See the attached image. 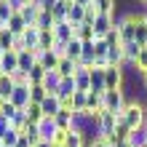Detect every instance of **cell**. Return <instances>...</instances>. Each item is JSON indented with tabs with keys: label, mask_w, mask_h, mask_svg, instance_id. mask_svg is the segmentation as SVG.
Returning a JSON list of instances; mask_svg holds the SVG:
<instances>
[{
	"label": "cell",
	"mask_w": 147,
	"mask_h": 147,
	"mask_svg": "<svg viewBox=\"0 0 147 147\" xmlns=\"http://www.w3.org/2000/svg\"><path fill=\"white\" fill-rule=\"evenodd\" d=\"M120 120H123L131 131H134V128H144V123H147V107H144V102L142 99H128L123 112H120Z\"/></svg>",
	"instance_id": "6da1fadb"
},
{
	"label": "cell",
	"mask_w": 147,
	"mask_h": 147,
	"mask_svg": "<svg viewBox=\"0 0 147 147\" xmlns=\"http://www.w3.org/2000/svg\"><path fill=\"white\" fill-rule=\"evenodd\" d=\"M126 102H128L126 88H118V91H105V96H102V105H105V110H107V112H112V115H118V118H120V112H123Z\"/></svg>",
	"instance_id": "7a4b0ae2"
},
{
	"label": "cell",
	"mask_w": 147,
	"mask_h": 147,
	"mask_svg": "<svg viewBox=\"0 0 147 147\" xmlns=\"http://www.w3.org/2000/svg\"><path fill=\"white\" fill-rule=\"evenodd\" d=\"M126 88V67H107L105 70V91Z\"/></svg>",
	"instance_id": "3957f363"
},
{
	"label": "cell",
	"mask_w": 147,
	"mask_h": 147,
	"mask_svg": "<svg viewBox=\"0 0 147 147\" xmlns=\"http://www.w3.org/2000/svg\"><path fill=\"white\" fill-rule=\"evenodd\" d=\"M115 123H118V115H112V112L102 110L96 115V136H105V139H110L112 131H115Z\"/></svg>",
	"instance_id": "277c9868"
},
{
	"label": "cell",
	"mask_w": 147,
	"mask_h": 147,
	"mask_svg": "<svg viewBox=\"0 0 147 147\" xmlns=\"http://www.w3.org/2000/svg\"><path fill=\"white\" fill-rule=\"evenodd\" d=\"M40 110H43V118H56L59 112H62V99H59L56 94H48V96L40 102Z\"/></svg>",
	"instance_id": "5b68a950"
},
{
	"label": "cell",
	"mask_w": 147,
	"mask_h": 147,
	"mask_svg": "<svg viewBox=\"0 0 147 147\" xmlns=\"http://www.w3.org/2000/svg\"><path fill=\"white\" fill-rule=\"evenodd\" d=\"M112 27H115V16H105V13H99V16H96V22H94V40H96V38H105Z\"/></svg>",
	"instance_id": "8992f818"
},
{
	"label": "cell",
	"mask_w": 147,
	"mask_h": 147,
	"mask_svg": "<svg viewBox=\"0 0 147 147\" xmlns=\"http://www.w3.org/2000/svg\"><path fill=\"white\" fill-rule=\"evenodd\" d=\"M16 70H19V54H16V51H5L3 59H0V72L11 78Z\"/></svg>",
	"instance_id": "52a82bcc"
},
{
	"label": "cell",
	"mask_w": 147,
	"mask_h": 147,
	"mask_svg": "<svg viewBox=\"0 0 147 147\" xmlns=\"http://www.w3.org/2000/svg\"><path fill=\"white\" fill-rule=\"evenodd\" d=\"M8 102H11L16 110H27V105H30V86H16Z\"/></svg>",
	"instance_id": "ba28073f"
},
{
	"label": "cell",
	"mask_w": 147,
	"mask_h": 147,
	"mask_svg": "<svg viewBox=\"0 0 147 147\" xmlns=\"http://www.w3.org/2000/svg\"><path fill=\"white\" fill-rule=\"evenodd\" d=\"M54 38H56V43H70L75 38V27L70 22H56L54 24Z\"/></svg>",
	"instance_id": "9c48e42d"
},
{
	"label": "cell",
	"mask_w": 147,
	"mask_h": 147,
	"mask_svg": "<svg viewBox=\"0 0 147 147\" xmlns=\"http://www.w3.org/2000/svg\"><path fill=\"white\" fill-rule=\"evenodd\" d=\"M38 131H40V139L43 142H54V136L59 134V128L54 123V118H43L40 123H38Z\"/></svg>",
	"instance_id": "30bf717a"
},
{
	"label": "cell",
	"mask_w": 147,
	"mask_h": 147,
	"mask_svg": "<svg viewBox=\"0 0 147 147\" xmlns=\"http://www.w3.org/2000/svg\"><path fill=\"white\" fill-rule=\"evenodd\" d=\"M19 13H22V19L27 22L30 27H35V22H38V13H40V5L35 3V0H30V3H24V5H22V11H19Z\"/></svg>",
	"instance_id": "8fae6325"
},
{
	"label": "cell",
	"mask_w": 147,
	"mask_h": 147,
	"mask_svg": "<svg viewBox=\"0 0 147 147\" xmlns=\"http://www.w3.org/2000/svg\"><path fill=\"white\" fill-rule=\"evenodd\" d=\"M139 51H142V46H139V43H123V59H126V70H128V67H134V62H136V56H139Z\"/></svg>",
	"instance_id": "7c38bea8"
},
{
	"label": "cell",
	"mask_w": 147,
	"mask_h": 147,
	"mask_svg": "<svg viewBox=\"0 0 147 147\" xmlns=\"http://www.w3.org/2000/svg\"><path fill=\"white\" fill-rule=\"evenodd\" d=\"M72 78H75V88H78V91H91V70L78 67Z\"/></svg>",
	"instance_id": "4fadbf2b"
},
{
	"label": "cell",
	"mask_w": 147,
	"mask_h": 147,
	"mask_svg": "<svg viewBox=\"0 0 147 147\" xmlns=\"http://www.w3.org/2000/svg\"><path fill=\"white\" fill-rule=\"evenodd\" d=\"M38 38H40V30L38 27H27L22 35V43H24V51H38Z\"/></svg>",
	"instance_id": "5bb4252c"
},
{
	"label": "cell",
	"mask_w": 147,
	"mask_h": 147,
	"mask_svg": "<svg viewBox=\"0 0 147 147\" xmlns=\"http://www.w3.org/2000/svg\"><path fill=\"white\" fill-rule=\"evenodd\" d=\"M27 27H30V24H27V22L22 19V13H13V16H11V22L5 24V30L11 32V35H16V38H22V35H24V30H27Z\"/></svg>",
	"instance_id": "9a60e30c"
},
{
	"label": "cell",
	"mask_w": 147,
	"mask_h": 147,
	"mask_svg": "<svg viewBox=\"0 0 147 147\" xmlns=\"http://www.w3.org/2000/svg\"><path fill=\"white\" fill-rule=\"evenodd\" d=\"M54 123H56V128H59V131H70V128H72V123H75V112L62 110V112H59V115L54 118Z\"/></svg>",
	"instance_id": "2e32d148"
},
{
	"label": "cell",
	"mask_w": 147,
	"mask_h": 147,
	"mask_svg": "<svg viewBox=\"0 0 147 147\" xmlns=\"http://www.w3.org/2000/svg\"><path fill=\"white\" fill-rule=\"evenodd\" d=\"M64 147H88V139H86L83 131L70 128V131H67V139H64Z\"/></svg>",
	"instance_id": "e0dca14e"
},
{
	"label": "cell",
	"mask_w": 147,
	"mask_h": 147,
	"mask_svg": "<svg viewBox=\"0 0 147 147\" xmlns=\"http://www.w3.org/2000/svg\"><path fill=\"white\" fill-rule=\"evenodd\" d=\"M94 8H96V13L118 16V0H94Z\"/></svg>",
	"instance_id": "ac0fdd59"
},
{
	"label": "cell",
	"mask_w": 147,
	"mask_h": 147,
	"mask_svg": "<svg viewBox=\"0 0 147 147\" xmlns=\"http://www.w3.org/2000/svg\"><path fill=\"white\" fill-rule=\"evenodd\" d=\"M126 144L128 147H144L147 144V128H134V131H128Z\"/></svg>",
	"instance_id": "d6986e66"
},
{
	"label": "cell",
	"mask_w": 147,
	"mask_h": 147,
	"mask_svg": "<svg viewBox=\"0 0 147 147\" xmlns=\"http://www.w3.org/2000/svg\"><path fill=\"white\" fill-rule=\"evenodd\" d=\"M70 5H72V0H59V3L51 8V16H54V22H67Z\"/></svg>",
	"instance_id": "ffe728a7"
},
{
	"label": "cell",
	"mask_w": 147,
	"mask_h": 147,
	"mask_svg": "<svg viewBox=\"0 0 147 147\" xmlns=\"http://www.w3.org/2000/svg\"><path fill=\"white\" fill-rule=\"evenodd\" d=\"M78 88H75V78H62V83H59V88H56V96L59 99H67V96H72Z\"/></svg>",
	"instance_id": "44dd1931"
},
{
	"label": "cell",
	"mask_w": 147,
	"mask_h": 147,
	"mask_svg": "<svg viewBox=\"0 0 147 147\" xmlns=\"http://www.w3.org/2000/svg\"><path fill=\"white\" fill-rule=\"evenodd\" d=\"M59 83H62V75L54 70V72H46V78H43V83H40V86H43V88H46L48 94H56Z\"/></svg>",
	"instance_id": "7402d4cb"
},
{
	"label": "cell",
	"mask_w": 147,
	"mask_h": 147,
	"mask_svg": "<svg viewBox=\"0 0 147 147\" xmlns=\"http://www.w3.org/2000/svg\"><path fill=\"white\" fill-rule=\"evenodd\" d=\"M54 46H56L54 30H40V38H38V48H40V51H51Z\"/></svg>",
	"instance_id": "603a6c76"
},
{
	"label": "cell",
	"mask_w": 147,
	"mask_h": 147,
	"mask_svg": "<svg viewBox=\"0 0 147 147\" xmlns=\"http://www.w3.org/2000/svg\"><path fill=\"white\" fill-rule=\"evenodd\" d=\"M75 70H78V64L72 62V59H67V56H62V59H59V64H56V72L62 75V78H72Z\"/></svg>",
	"instance_id": "cb8c5ba5"
},
{
	"label": "cell",
	"mask_w": 147,
	"mask_h": 147,
	"mask_svg": "<svg viewBox=\"0 0 147 147\" xmlns=\"http://www.w3.org/2000/svg\"><path fill=\"white\" fill-rule=\"evenodd\" d=\"M35 64H38V59H35L32 51H19V70L22 72H30Z\"/></svg>",
	"instance_id": "d4e9b609"
},
{
	"label": "cell",
	"mask_w": 147,
	"mask_h": 147,
	"mask_svg": "<svg viewBox=\"0 0 147 147\" xmlns=\"http://www.w3.org/2000/svg\"><path fill=\"white\" fill-rule=\"evenodd\" d=\"M83 16H86V8H83V5H78L75 0H72V5H70V13H67V22L78 27V24H83Z\"/></svg>",
	"instance_id": "484cf974"
},
{
	"label": "cell",
	"mask_w": 147,
	"mask_h": 147,
	"mask_svg": "<svg viewBox=\"0 0 147 147\" xmlns=\"http://www.w3.org/2000/svg\"><path fill=\"white\" fill-rule=\"evenodd\" d=\"M24 112H27V126H38L40 120H43V110H40V105H32V102H30Z\"/></svg>",
	"instance_id": "4316f807"
},
{
	"label": "cell",
	"mask_w": 147,
	"mask_h": 147,
	"mask_svg": "<svg viewBox=\"0 0 147 147\" xmlns=\"http://www.w3.org/2000/svg\"><path fill=\"white\" fill-rule=\"evenodd\" d=\"M83 56V43L78 40V38H72L70 43H67V59H72V62L78 64V59Z\"/></svg>",
	"instance_id": "83f0119b"
},
{
	"label": "cell",
	"mask_w": 147,
	"mask_h": 147,
	"mask_svg": "<svg viewBox=\"0 0 147 147\" xmlns=\"http://www.w3.org/2000/svg\"><path fill=\"white\" fill-rule=\"evenodd\" d=\"M91 91L105 94V70H91Z\"/></svg>",
	"instance_id": "f1b7e54d"
},
{
	"label": "cell",
	"mask_w": 147,
	"mask_h": 147,
	"mask_svg": "<svg viewBox=\"0 0 147 147\" xmlns=\"http://www.w3.org/2000/svg\"><path fill=\"white\" fill-rule=\"evenodd\" d=\"M72 27H75V24H72ZM75 38L80 43H91L94 40V27H88V24H78V27H75Z\"/></svg>",
	"instance_id": "f546056e"
},
{
	"label": "cell",
	"mask_w": 147,
	"mask_h": 147,
	"mask_svg": "<svg viewBox=\"0 0 147 147\" xmlns=\"http://www.w3.org/2000/svg\"><path fill=\"white\" fill-rule=\"evenodd\" d=\"M86 94L88 91H75L72 94V112L75 115H83L86 112Z\"/></svg>",
	"instance_id": "4dcf8cb0"
},
{
	"label": "cell",
	"mask_w": 147,
	"mask_h": 147,
	"mask_svg": "<svg viewBox=\"0 0 147 147\" xmlns=\"http://www.w3.org/2000/svg\"><path fill=\"white\" fill-rule=\"evenodd\" d=\"M54 16H51V11H40L38 13V22H35V27L38 30H54Z\"/></svg>",
	"instance_id": "1f68e13d"
},
{
	"label": "cell",
	"mask_w": 147,
	"mask_h": 147,
	"mask_svg": "<svg viewBox=\"0 0 147 147\" xmlns=\"http://www.w3.org/2000/svg\"><path fill=\"white\" fill-rule=\"evenodd\" d=\"M13 88H16V86H13V80H11V78H8V75H3V78H0V99H11V94H13Z\"/></svg>",
	"instance_id": "d6a6232c"
},
{
	"label": "cell",
	"mask_w": 147,
	"mask_h": 147,
	"mask_svg": "<svg viewBox=\"0 0 147 147\" xmlns=\"http://www.w3.org/2000/svg\"><path fill=\"white\" fill-rule=\"evenodd\" d=\"M136 43H139L142 48H147V22H144V13L139 16V22H136Z\"/></svg>",
	"instance_id": "836d02e7"
},
{
	"label": "cell",
	"mask_w": 147,
	"mask_h": 147,
	"mask_svg": "<svg viewBox=\"0 0 147 147\" xmlns=\"http://www.w3.org/2000/svg\"><path fill=\"white\" fill-rule=\"evenodd\" d=\"M13 43H16V35H11L5 27H0V48L3 51H13Z\"/></svg>",
	"instance_id": "e575fe53"
},
{
	"label": "cell",
	"mask_w": 147,
	"mask_h": 147,
	"mask_svg": "<svg viewBox=\"0 0 147 147\" xmlns=\"http://www.w3.org/2000/svg\"><path fill=\"white\" fill-rule=\"evenodd\" d=\"M131 72H139V75H144L147 72V48H142L139 51V56H136V62H134V67H128Z\"/></svg>",
	"instance_id": "d590c367"
},
{
	"label": "cell",
	"mask_w": 147,
	"mask_h": 147,
	"mask_svg": "<svg viewBox=\"0 0 147 147\" xmlns=\"http://www.w3.org/2000/svg\"><path fill=\"white\" fill-rule=\"evenodd\" d=\"M46 96H48V91L43 88V86H30V102L32 105H40Z\"/></svg>",
	"instance_id": "8d00e7d4"
},
{
	"label": "cell",
	"mask_w": 147,
	"mask_h": 147,
	"mask_svg": "<svg viewBox=\"0 0 147 147\" xmlns=\"http://www.w3.org/2000/svg\"><path fill=\"white\" fill-rule=\"evenodd\" d=\"M105 43L110 48H118V46H123V40H120V32H118V27H112L107 35H105Z\"/></svg>",
	"instance_id": "74e56055"
},
{
	"label": "cell",
	"mask_w": 147,
	"mask_h": 147,
	"mask_svg": "<svg viewBox=\"0 0 147 147\" xmlns=\"http://www.w3.org/2000/svg\"><path fill=\"white\" fill-rule=\"evenodd\" d=\"M27 75H30V83H32V86H40V83H43V78H46V70H43L40 64H35Z\"/></svg>",
	"instance_id": "f35d334b"
},
{
	"label": "cell",
	"mask_w": 147,
	"mask_h": 147,
	"mask_svg": "<svg viewBox=\"0 0 147 147\" xmlns=\"http://www.w3.org/2000/svg\"><path fill=\"white\" fill-rule=\"evenodd\" d=\"M19 136H22V131H16V128H11L5 136H3V147H16V142H19Z\"/></svg>",
	"instance_id": "ab89813d"
},
{
	"label": "cell",
	"mask_w": 147,
	"mask_h": 147,
	"mask_svg": "<svg viewBox=\"0 0 147 147\" xmlns=\"http://www.w3.org/2000/svg\"><path fill=\"white\" fill-rule=\"evenodd\" d=\"M107 51H110V46L105 43V38H96V40H94V56H107Z\"/></svg>",
	"instance_id": "60d3db41"
},
{
	"label": "cell",
	"mask_w": 147,
	"mask_h": 147,
	"mask_svg": "<svg viewBox=\"0 0 147 147\" xmlns=\"http://www.w3.org/2000/svg\"><path fill=\"white\" fill-rule=\"evenodd\" d=\"M11 80H13V86H32V83H30V75L22 72V70H16V72L11 75Z\"/></svg>",
	"instance_id": "b9f144b4"
},
{
	"label": "cell",
	"mask_w": 147,
	"mask_h": 147,
	"mask_svg": "<svg viewBox=\"0 0 147 147\" xmlns=\"http://www.w3.org/2000/svg\"><path fill=\"white\" fill-rule=\"evenodd\" d=\"M96 8H94V3L91 5H86V16H83V24H88V27H94V22H96Z\"/></svg>",
	"instance_id": "7bdbcfd3"
},
{
	"label": "cell",
	"mask_w": 147,
	"mask_h": 147,
	"mask_svg": "<svg viewBox=\"0 0 147 147\" xmlns=\"http://www.w3.org/2000/svg\"><path fill=\"white\" fill-rule=\"evenodd\" d=\"M16 112H19V110H16L11 102H5V105H3V110H0V115H3V118H8V120H13V115H16Z\"/></svg>",
	"instance_id": "ee69618b"
},
{
	"label": "cell",
	"mask_w": 147,
	"mask_h": 147,
	"mask_svg": "<svg viewBox=\"0 0 147 147\" xmlns=\"http://www.w3.org/2000/svg\"><path fill=\"white\" fill-rule=\"evenodd\" d=\"M8 131H11V120H8V118H3V115H0V139H3V136H5Z\"/></svg>",
	"instance_id": "f6af8a7d"
},
{
	"label": "cell",
	"mask_w": 147,
	"mask_h": 147,
	"mask_svg": "<svg viewBox=\"0 0 147 147\" xmlns=\"http://www.w3.org/2000/svg\"><path fill=\"white\" fill-rule=\"evenodd\" d=\"M5 3H8V8H11L13 13H19V11H22V5H24V0H5Z\"/></svg>",
	"instance_id": "bcb514c9"
},
{
	"label": "cell",
	"mask_w": 147,
	"mask_h": 147,
	"mask_svg": "<svg viewBox=\"0 0 147 147\" xmlns=\"http://www.w3.org/2000/svg\"><path fill=\"white\" fill-rule=\"evenodd\" d=\"M88 147H112V144H110V142L105 139V136H96V139H94V142H91Z\"/></svg>",
	"instance_id": "7dc6e473"
},
{
	"label": "cell",
	"mask_w": 147,
	"mask_h": 147,
	"mask_svg": "<svg viewBox=\"0 0 147 147\" xmlns=\"http://www.w3.org/2000/svg\"><path fill=\"white\" fill-rule=\"evenodd\" d=\"M75 3H78V5H83V8H86V5H91V3H94V0H75Z\"/></svg>",
	"instance_id": "c3c4849f"
},
{
	"label": "cell",
	"mask_w": 147,
	"mask_h": 147,
	"mask_svg": "<svg viewBox=\"0 0 147 147\" xmlns=\"http://www.w3.org/2000/svg\"><path fill=\"white\" fill-rule=\"evenodd\" d=\"M35 147H54V144H51V142H43V139H40V142H38Z\"/></svg>",
	"instance_id": "681fc988"
},
{
	"label": "cell",
	"mask_w": 147,
	"mask_h": 147,
	"mask_svg": "<svg viewBox=\"0 0 147 147\" xmlns=\"http://www.w3.org/2000/svg\"><path fill=\"white\" fill-rule=\"evenodd\" d=\"M112 147H128L126 142H115V144H112Z\"/></svg>",
	"instance_id": "f907efd6"
},
{
	"label": "cell",
	"mask_w": 147,
	"mask_h": 147,
	"mask_svg": "<svg viewBox=\"0 0 147 147\" xmlns=\"http://www.w3.org/2000/svg\"><path fill=\"white\" fill-rule=\"evenodd\" d=\"M142 80H144V88H147V72H144V75H142Z\"/></svg>",
	"instance_id": "816d5d0a"
},
{
	"label": "cell",
	"mask_w": 147,
	"mask_h": 147,
	"mask_svg": "<svg viewBox=\"0 0 147 147\" xmlns=\"http://www.w3.org/2000/svg\"><path fill=\"white\" fill-rule=\"evenodd\" d=\"M142 13H144V22H147V8H144V11H142Z\"/></svg>",
	"instance_id": "f5cc1de1"
},
{
	"label": "cell",
	"mask_w": 147,
	"mask_h": 147,
	"mask_svg": "<svg viewBox=\"0 0 147 147\" xmlns=\"http://www.w3.org/2000/svg\"><path fill=\"white\" fill-rule=\"evenodd\" d=\"M3 54H5V51H3V48H0V59H3Z\"/></svg>",
	"instance_id": "db71d44e"
},
{
	"label": "cell",
	"mask_w": 147,
	"mask_h": 147,
	"mask_svg": "<svg viewBox=\"0 0 147 147\" xmlns=\"http://www.w3.org/2000/svg\"><path fill=\"white\" fill-rule=\"evenodd\" d=\"M0 147H3V139H0Z\"/></svg>",
	"instance_id": "11a10c76"
},
{
	"label": "cell",
	"mask_w": 147,
	"mask_h": 147,
	"mask_svg": "<svg viewBox=\"0 0 147 147\" xmlns=\"http://www.w3.org/2000/svg\"><path fill=\"white\" fill-rule=\"evenodd\" d=\"M0 3H5V0H0Z\"/></svg>",
	"instance_id": "9f6ffc18"
},
{
	"label": "cell",
	"mask_w": 147,
	"mask_h": 147,
	"mask_svg": "<svg viewBox=\"0 0 147 147\" xmlns=\"http://www.w3.org/2000/svg\"><path fill=\"white\" fill-rule=\"evenodd\" d=\"M24 3H30V0H24Z\"/></svg>",
	"instance_id": "6f0895ef"
},
{
	"label": "cell",
	"mask_w": 147,
	"mask_h": 147,
	"mask_svg": "<svg viewBox=\"0 0 147 147\" xmlns=\"http://www.w3.org/2000/svg\"><path fill=\"white\" fill-rule=\"evenodd\" d=\"M0 78H3V72H0Z\"/></svg>",
	"instance_id": "680465c9"
},
{
	"label": "cell",
	"mask_w": 147,
	"mask_h": 147,
	"mask_svg": "<svg viewBox=\"0 0 147 147\" xmlns=\"http://www.w3.org/2000/svg\"><path fill=\"white\" fill-rule=\"evenodd\" d=\"M144 5H147V0H144Z\"/></svg>",
	"instance_id": "91938a15"
}]
</instances>
